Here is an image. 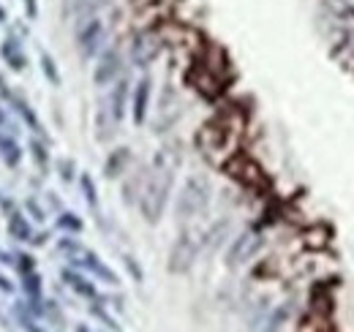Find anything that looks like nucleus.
I'll return each mask as SVG.
<instances>
[{
    "mask_svg": "<svg viewBox=\"0 0 354 332\" xmlns=\"http://www.w3.org/2000/svg\"><path fill=\"white\" fill-rule=\"evenodd\" d=\"M205 205H207V183L199 180V177L188 180L185 188H183V194H180V199H177V215L180 218H191V215H196Z\"/></svg>",
    "mask_w": 354,
    "mask_h": 332,
    "instance_id": "1",
    "label": "nucleus"
},
{
    "mask_svg": "<svg viewBox=\"0 0 354 332\" xmlns=\"http://www.w3.org/2000/svg\"><path fill=\"white\" fill-rule=\"evenodd\" d=\"M196 259V246L188 240V237H180L172 248V256H169V270L172 273H185Z\"/></svg>",
    "mask_w": 354,
    "mask_h": 332,
    "instance_id": "2",
    "label": "nucleus"
},
{
    "mask_svg": "<svg viewBox=\"0 0 354 332\" xmlns=\"http://www.w3.org/2000/svg\"><path fill=\"white\" fill-rule=\"evenodd\" d=\"M147 95H150V84L139 82L136 98H133V120H136V123L145 120V112H147Z\"/></svg>",
    "mask_w": 354,
    "mask_h": 332,
    "instance_id": "3",
    "label": "nucleus"
},
{
    "mask_svg": "<svg viewBox=\"0 0 354 332\" xmlns=\"http://www.w3.org/2000/svg\"><path fill=\"white\" fill-rule=\"evenodd\" d=\"M115 74H118V55L109 52V55L101 60V68L95 71V82H109Z\"/></svg>",
    "mask_w": 354,
    "mask_h": 332,
    "instance_id": "4",
    "label": "nucleus"
},
{
    "mask_svg": "<svg viewBox=\"0 0 354 332\" xmlns=\"http://www.w3.org/2000/svg\"><path fill=\"white\" fill-rule=\"evenodd\" d=\"M8 232H11V237H17L19 243H25V240L30 237V226L25 223L22 215H11V218H8Z\"/></svg>",
    "mask_w": 354,
    "mask_h": 332,
    "instance_id": "5",
    "label": "nucleus"
},
{
    "mask_svg": "<svg viewBox=\"0 0 354 332\" xmlns=\"http://www.w3.org/2000/svg\"><path fill=\"white\" fill-rule=\"evenodd\" d=\"M243 253H251V237H248V234H243V237H240V240L232 246V253H229V264H240Z\"/></svg>",
    "mask_w": 354,
    "mask_h": 332,
    "instance_id": "6",
    "label": "nucleus"
},
{
    "mask_svg": "<svg viewBox=\"0 0 354 332\" xmlns=\"http://www.w3.org/2000/svg\"><path fill=\"white\" fill-rule=\"evenodd\" d=\"M0 150H3V161L11 166L19 164V147L14 145V142H8V139H0Z\"/></svg>",
    "mask_w": 354,
    "mask_h": 332,
    "instance_id": "7",
    "label": "nucleus"
},
{
    "mask_svg": "<svg viewBox=\"0 0 354 332\" xmlns=\"http://www.w3.org/2000/svg\"><path fill=\"white\" fill-rule=\"evenodd\" d=\"M66 281L71 284V289L80 291V294H85V297H95V289L90 286L85 278H80V275H71V273H66Z\"/></svg>",
    "mask_w": 354,
    "mask_h": 332,
    "instance_id": "8",
    "label": "nucleus"
},
{
    "mask_svg": "<svg viewBox=\"0 0 354 332\" xmlns=\"http://www.w3.org/2000/svg\"><path fill=\"white\" fill-rule=\"evenodd\" d=\"M283 322H286V311H281V313H272V319L265 324V330L262 332H281L283 330Z\"/></svg>",
    "mask_w": 354,
    "mask_h": 332,
    "instance_id": "9",
    "label": "nucleus"
},
{
    "mask_svg": "<svg viewBox=\"0 0 354 332\" xmlns=\"http://www.w3.org/2000/svg\"><path fill=\"white\" fill-rule=\"evenodd\" d=\"M22 324H25V330L28 332H44V330H39V324H36V322H30V319H22Z\"/></svg>",
    "mask_w": 354,
    "mask_h": 332,
    "instance_id": "10",
    "label": "nucleus"
},
{
    "mask_svg": "<svg viewBox=\"0 0 354 332\" xmlns=\"http://www.w3.org/2000/svg\"><path fill=\"white\" fill-rule=\"evenodd\" d=\"M77 332H90L88 327H77Z\"/></svg>",
    "mask_w": 354,
    "mask_h": 332,
    "instance_id": "11",
    "label": "nucleus"
}]
</instances>
